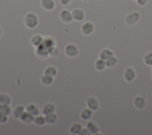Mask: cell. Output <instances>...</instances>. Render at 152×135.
Wrapping results in <instances>:
<instances>
[{
    "label": "cell",
    "mask_w": 152,
    "mask_h": 135,
    "mask_svg": "<svg viewBox=\"0 0 152 135\" xmlns=\"http://www.w3.org/2000/svg\"><path fill=\"white\" fill-rule=\"evenodd\" d=\"M26 110L27 111L33 114L34 116H37L40 113L39 107L34 103H30L26 107Z\"/></svg>",
    "instance_id": "e0dca14e"
},
{
    "label": "cell",
    "mask_w": 152,
    "mask_h": 135,
    "mask_svg": "<svg viewBox=\"0 0 152 135\" xmlns=\"http://www.w3.org/2000/svg\"><path fill=\"white\" fill-rule=\"evenodd\" d=\"M25 110V107L23 105H18L15 106L12 111L13 116L15 118H20Z\"/></svg>",
    "instance_id": "2e32d148"
},
{
    "label": "cell",
    "mask_w": 152,
    "mask_h": 135,
    "mask_svg": "<svg viewBox=\"0 0 152 135\" xmlns=\"http://www.w3.org/2000/svg\"><path fill=\"white\" fill-rule=\"evenodd\" d=\"M80 135H90L91 134L90 131L88 130V129L86 127V128H83L80 133Z\"/></svg>",
    "instance_id": "f546056e"
},
{
    "label": "cell",
    "mask_w": 152,
    "mask_h": 135,
    "mask_svg": "<svg viewBox=\"0 0 152 135\" xmlns=\"http://www.w3.org/2000/svg\"><path fill=\"white\" fill-rule=\"evenodd\" d=\"M34 117L35 116H34L30 112L26 111H24L23 112V114L20 117V119L23 123H27V124H30L32 122H34V118H35Z\"/></svg>",
    "instance_id": "7c38bea8"
},
{
    "label": "cell",
    "mask_w": 152,
    "mask_h": 135,
    "mask_svg": "<svg viewBox=\"0 0 152 135\" xmlns=\"http://www.w3.org/2000/svg\"><path fill=\"white\" fill-rule=\"evenodd\" d=\"M44 74L54 77L57 74V69L54 66H49L45 68Z\"/></svg>",
    "instance_id": "484cf974"
},
{
    "label": "cell",
    "mask_w": 152,
    "mask_h": 135,
    "mask_svg": "<svg viewBox=\"0 0 152 135\" xmlns=\"http://www.w3.org/2000/svg\"><path fill=\"white\" fill-rule=\"evenodd\" d=\"M24 23L28 29L35 28L39 24L38 16L34 12L27 13L24 17Z\"/></svg>",
    "instance_id": "6da1fadb"
},
{
    "label": "cell",
    "mask_w": 152,
    "mask_h": 135,
    "mask_svg": "<svg viewBox=\"0 0 152 135\" xmlns=\"http://www.w3.org/2000/svg\"><path fill=\"white\" fill-rule=\"evenodd\" d=\"M45 118H46V123L49 124H52L55 123L57 121L58 116L55 112H53L48 115H46L45 117Z\"/></svg>",
    "instance_id": "cb8c5ba5"
},
{
    "label": "cell",
    "mask_w": 152,
    "mask_h": 135,
    "mask_svg": "<svg viewBox=\"0 0 152 135\" xmlns=\"http://www.w3.org/2000/svg\"><path fill=\"white\" fill-rule=\"evenodd\" d=\"M40 4L42 7L46 11H52L55 7L54 0H41Z\"/></svg>",
    "instance_id": "30bf717a"
},
{
    "label": "cell",
    "mask_w": 152,
    "mask_h": 135,
    "mask_svg": "<svg viewBox=\"0 0 152 135\" xmlns=\"http://www.w3.org/2000/svg\"><path fill=\"white\" fill-rule=\"evenodd\" d=\"M81 30L82 33L84 35H90L94 32V26L92 22L87 21L81 26Z\"/></svg>",
    "instance_id": "8992f818"
},
{
    "label": "cell",
    "mask_w": 152,
    "mask_h": 135,
    "mask_svg": "<svg viewBox=\"0 0 152 135\" xmlns=\"http://www.w3.org/2000/svg\"><path fill=\"white\" fill-rule=\"evenodd\" d=\"M8 115L7 114L0 112V123L1 124H5L8 120Z\"/></svg>",
    "instance_id": "f1b7e54d"
},
{
    "label": "cell",
    "mask_w": 152,
    "mask_h": 135,
    "mask_svg": "<svg viewBox=\"0 0 152 135\" xmlns=\"http://www.w3.org/2000/svg\"><path fill=\"white\" fill-rule=\"evenodd\" d=\"M40 80L43 84L46 86H49L52 84V83L53 82V77L50 76L49 75L44 74L41 77Z\"/></svg>",
    "instance_id": "7402d4cb"
},
{
    "label": "cell",
    "mask_w": 152,
    "mask_h": 135,
    "mask_svg": "<svg viewBox=\"0 0 152 135\" xmlns=\"http://www.w3.org/2000/svg\"><path fill=\"white\" fill-rule=\"evenodd\" d=\"M118 63V59L114 55L110 56L107 60H106V67L113 68L115 67Z\"/></svg>",
    "instance_id": "44dd1931"
},
{
    "label": "cell",
    "mask_w": 152,
    "mask_h": 135,
    "mask_svg": "<svg viewBox=\"0 0 152 135\" xmlns=\"http://www.w3.org/2000/svg\"><path fill=\"white\" fill-rule=\"evenodd\" d=\"M0 112L5 114L7 115H10L12 113V109L10 105L0 103Z\"/></svg>",
    "instance_id": "d4e9b609"
},
{
    "label": "cell",
    "mask_w": 152,
    "mask_h": 135,
    "mask_svg": "<svg viewBox=\"0 0 152 135\" xmlns=\"http://www.w3.org/2000/svg\"><path fill=\"white\" fill-rule=\"evenodd\" d=\"M34 123L35 124L39 126H42L46 123V118L45 117L42 115H37L34 118Z\"/></svg>",
    "instance_id": "83f0119b"
},
{
    "label": "cell",
    "mask_w": 152,
    "mask_h": 135,
    "mask_svg": "<svg viewBox=\"0 0 152 135\" xmlns=\"http://www.w3.org/2000/svg\"><path fill=\"white\" fill-rule=\"evenodd\" d=\"M93 111L88 108H85L81 112L80 117L84 120H88L91 118L93 115Z\"/></svg>",
    "instance_id": "ac0fdd59"
},
{
    "label": "cell",
    "mask_w": 152,
    "mask_h": 135,
    "mask_svg": "<svg viewBox=\"0 0 152 135\" xmlns=\"http://www.w3.org/2000/svg\"><path fill=\"white\" fill-rule=\"evenodd\" d=\"M30 41L34 46H39L43 42V37L40 34H36L31 38Z\"/></svg>",
    "instance_id": "d6986e66"
},
{
    "label": "cell",
    "mask_w": 152,
    "mask_h": 135,
    "mask_svg": "<svg viewBox=\"0 0 152 135\" xmlns=\"http://www.w3.org/2000/svg\"><path fill=\"white\" fill-rule=\"evenodd\" d=\"M72 15L73 20L77 21H82L85 17L84 12L80 8H75L72 11Z\"/></svg>",
    "instance_id": "9c48e42d"
},
{
    "label": "cell",
    "mask_w": 152,
    "mask_h": 135,
    "mask_svg": "<svg viewBox=\"0 0 152 135\" xmlns=\"http://www.w3.org/2000/svg\"><path fill=\"white\" fill-rule=\"evenodd\" d=\"M149 0H137V2L138 5L140 6H144L148 2Z\"/></svg>",
    "instance_id": "4dcf8cb0"
},
{
    "label": "cell",
    "mask_w": 152,
    "mask_h": 135,
    "mask_svg": "<svg viewBox=\"0 0 152 135\" xmlns=\"http://www.w3.org/2000/svg\"><path fill=\"white\" fill-rule=\"evenodd\" d=\"M12 102V99L10 95L3 93L0 94V103L10 105Z\"/></svg>",
    "instance_id": "603a6c76"
},
{
    "label": "cell",
    "mask_w": 152,
    "mask_h": 135,
    "mask_svg": "<svg viewBox=\"0 0 152 135\" xmlns=\"http://www.w3.org/2000/svg\"><path fill=\"white\" fill-rule=\"evenodd\" d=\"M94 67H95V68L97 71H103L105 69V68L106 67V61H104L101 58L97 59L95 62Z\"/></svg>",
    "instance_id": "ffe728a7"
},
{
    "label": "cell",
    "mask_w": 152,
    "mask_h": 135,
    "mask_svg": "<svg viewBox=\"0 0 152 135\" xmlns=\"http://www.w3.org/2000/svg\"><path fill=\"white\" fill-rule=\"evenodd\" d=\"M83 128L82 125L79 123H75L72 124L69 128V132L72 134L77 135L80 134Z\"/></svg>",
    "instance_id": "5bb4252c"
},
{
    "label": "cell",
    "mask_w": 152,
    "mask_h": 135,
    "mask_svg": "<svg viewBox=\"0 0 152 135\" xmlns=\"http://www.w3.org/2000/svg\"><path fill=\"white\" fill-rule=\"evenodd\" d=\"M133 104L136 108L138 109H142L147 106V102L144 97L141 96H137L134 99Z\"/></svg>",
    "instance_id": "5b68a950"
},
{
    "label": "cell",
    "mask_w": 152,
    "mask_h": 135,
    "mask_svg": "<svg viewBox=\"0 0 152 135\" xmlns=\"http://www.w3.org/2000/svg\"><path fill=\"white\" fill-rule=\"evenodd\" d=\"M60 20L65 23H69L73 20L72 13L67 10H62L59 13Z\"/></svg>",
    "instance_id": "52a82bcc"
},
{
    "label": "cell",
    "mask_w": 152,
    "mask_h": 135,
    "mask_svg": "<svg viewBox=\"0 0 152 135\" xmlns=\"http://www.w3.org/2000/svg\"><path fill=\"white\" fill-rule=\"evenodd\" d=\"M2 30L0 27V37L2 36Z\"/></svg>",
    "instance_id": "d6a6232c"
},
{
    "label": "cell",
    "mask_w": 152,
    "mask_h": 135,
    "mask_svg": "<svg viewBox=\"0 0 152 135\" xmlns=\"http://www.w3.org/2000/svg\"><path fill=\"white\" fill-rule=\"evenodd\" d=\"M86 103L87 107L92 111H97L99 108V101L94 97L90 96L87 98Z\"/></svg>",
    "instance_id": "ba28073f"
},
{
    "label": "cell",
    "mask_w": 152,
    "mask_h": 135,
    "mask_svg": "<svg viewBox=\"0 0 152 135\" xmlns=\"http://www.w3.org/2000/svg\"><path fill=\"white\" fill-rule=\"evenodd\" d=\"M151 68H152V65H151Z\"/></svg>",
    "instance_id": "d590c367"
},
{
    "label": "cell",
    "mask_w": 152,
    "mask_h": 135,
    "mask_svg": "<svg viewBox=\"0 0 152 135\" xmlns=\"http://www.w3.org/2000/svg\"><path fill=\"white\" fill-rule=\"evenodd\" d=\"M86 127L88 129L91 134H96L99 131V126L93 121H88L86 124Z\"/></svg>",
    "instance_id": "9a60e30c"
},
{
    "label": "cell",
    "mask_w": 152,
    "mask_h": 135,
    "mask_svg": "<svg viewBox=\"0 0 152 135\" xmlns=\"http://www.w3.org/2000/svg\"><path fill=\"white\" fill-rule=\"evenodd\" d=\"M56 109V106L54 103L52 102H48L44 105L42 108V113L46 115L55 112Z\"/></svg>",
    "instance_id": "8fae6325"
},
{
    "label": "cell",
    "mask_w": 152,
    "mask_h": 135,
    "mask_svg": "<svg viewBox=\"0 0 152 135\" xmlns=\"http://www.w3.org/2000/svg\"><path fill=\"white\" fill-rule=\"evenodd\" d=\"M136 77V73L135 70L131 67H128L125 68L124 72V78L125 80L128 83L133 81Z\"/></svg>",
    "instance_id": "277c9868"
},
{
    "label": "cell",
    "mask_w": 152,
    "mask_h": 135,
    "mask_svg": "<svg viewBox=\"0 0 152 135\" xmlns=\"http://www.w3.org/2000/svg\"><path fill=\"white\" fill-rule=\"evenodd\" d=\"M144 63L148 66L152 65V51L148 52L146 53L143 58Z\"/></svg>",
    "instance_id": "4316f807"
},
{
    "label": "cell",
    "mask_w": 152,
    "mask_h": 135,
    "mask_svg": "<svg viewBox=\"0 0 152 135\" xmlns=\"http://www.w3.org/2000/svg\"><path fill=\"white\" fill-rule=\"evenodd\" d=\"M141 18L140 14L137 11H133L128 14L125 18V21L127 25L132 26L138 23Z\"/></svg>",
    "instance_id": "7a4b0ae2"
},
{
    "label": "cell",
    "mask_w": 152,
    "mask_h": 135,
    "mask_svg": "<svg viewBox=\"0 0 152 135\" xmlns=\"http://www.w3.org/2000/svg\"><path fill=\"white\" fill-rule=\"evenodd\" d=\"M114 55V53L113 52L107 48H105L102 49L100 53H99V57L100 58L106 61L107 60L108 58H109L110 56Z\"/></svg>",
    "instance_id": "4fadbf2b"
},
{
    "label": "cell",
    "mask_w": 152,
    "mask_h": 135,
    "mask_svg": "<svg viewBox=\"0 0 152 135\" xmlns=\"http://www.w3.org/2000/svg\"><path fill=\"white\" fill-rule=\"evenodd\" d=\"M151 79H152V73H151Z\"/></svg>",
    "instance_id": "e575fe53"
},
{
    "label": "cell",
    "mask_w": 152,
    "mask_h": 135,
    "mask_svg": "<svg viewBox=\"0 0 152 135\" xmlns=\"http://www.w3.org/2000/svg\"><path fill=\"white\" fill-rule=\"evenodd\" d=\"M134 1H136V0H134Z\"/></svg>",
    "instance_id": "8d00e7d4"
},
{
    "label": "cell",
    "mask_w": 152,
    "mask_h": 135,
    "mask_svg": "<svg viewBox=\"0 0 152 135\" xmlns=\"http://www.w3.org/2000/svg\"><path fill=\"white\" fill-rule=\"evenodd\" d=\"M65 52L68 56L72 58L78 55L79 49L75 45L69 43L65 48Z\"/></svg>",
    "instance_id": "3957f363"
},
{
    "label": "cell",
    "mask_w": 152,
    "mask_h": 135,
    "mask_svg": "<svg viewBox=\"0 0 152 135\" xmlns=\"http://www.w3.org/2000/svg\"><path fill=\"white\" fill-rule=\"evenodd\" d=\"M72 1V0H59V2L62 5L66 6V5H68L69 4H70Z\"/></svg>",
    "instance_id": "1f68e13d"
},
{
    "label": "cell",
    "mask_w": 152,
    "mask_h": 135,
    "mask_svg": "<svg viewBox=\"0 0 152 135\" xmlns=\"http://www.w3.org/2000/svg\"><path fill=\"white\" fill-rule=\"evenodd\" d=\"M81 1H84V2H86V1H88V0H81Z\"/></svg>",
    "instance_id": "836d02e7"
}]
</instances>
